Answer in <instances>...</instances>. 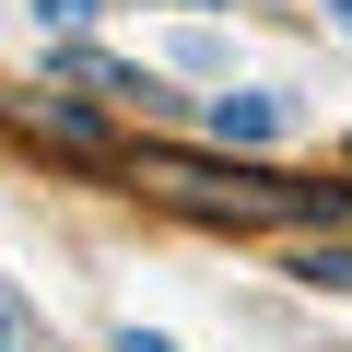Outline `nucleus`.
<instances>
[{"label":"nucleus","instance_id":"obj_1","mask_svg":"<svg viewBox=\"0 0 352 352\" xmlns=\"http://www.w3.org/2000/svg\"><path fill=\"white\" fill-rule=\"evenodd\" d=\"M141 188L176 212H223V223H352L340 188H294V176H223L200 153H141Z\"/></svg>","mask_w":352,"mask_h":352},{"label":"nucleus","instance_id":"obj_2","mask_svg":"<svg viewBox=\"0 0 352 352\" xmlns=\"http://www.w3.org/2000/svg\"><path fill=\"white\" fill-rule=\"evenodd\" d=\"M212 141H282V106L270 94H212Z\"/></svg>","mask_w":352,"mask_h":352},{"label":"nucleus","instance_id":"obj_3","mask_svg":"<svg viewBox=\"0 0 352 352\" xmlns=\"http://www.w3.org/2000/svg\"><path fill=\"white\" fill-rule=\"evenodd\" d=\"M294 282H340L352 294V247H294Z\"/></svg>","mask_w":352,"mask_h":352},{"label":"nucleus","instance_id":"obj_4","mask_svg":"<svg viewBox=\"0 0 352 352\" xmlns=\"http://www.w3.org/2000/svg\"><path fill=\"white\" fill-rule=\"evenodd\" d=\"M36 12H47L59 36H82V12H94V0H36Z\"/></svg>","mask_w":352,"mask_h":352},{"label":"nucleus","instance_id":"obj_5","mask_svg":"<svg viewBox=\"0 0 352 352\" xmlns=\"http://www.w3.org/2000/svg\"><path fill=\"white\" fill-rule=\"evenodd\" d=\"M118 352H176V340H153V329H118Z\"/></svg>","mask_w":352,"mask_h":352},{"label":"nucleus","instance_id":"obj_6","mask_svg":"<svg viewBox=\"0 0 352 352\" xmlns=\"http://www.w3.org/2000/svg\"><path fill=\"white\" fill-rule=\"evenodd\" d=\"M329 24H340V36H352V0H329Z\"/></svg>","mask_w":352,"mask_h":352},{"label":"nucleus","instance_id":"obj_7","mask_svg":"<svg viewBox=\"0 0 352 352\" xmlns=\"http://www.w3.org/2000/svg\"><path fill=\"white\" fill-rule=\"evenodd\" d=\"M188 12H212V0H188Z\"/></svg>","mask_w":352,"mask_h":352},{"label":"nucleus","instance_id":"obj_8","mask_svg":"<svg viewBox=\"0 0 352 352\" xmlns=\"http://www.w3.org/2000/svg\"><path fill=\"white\" fill-rule=\"evenodd\" d=\"M0 317H12V305H0Z\"/></svg>","mask_w":352,"mask_h":352}]
</instances>
